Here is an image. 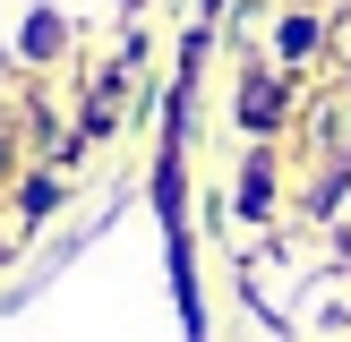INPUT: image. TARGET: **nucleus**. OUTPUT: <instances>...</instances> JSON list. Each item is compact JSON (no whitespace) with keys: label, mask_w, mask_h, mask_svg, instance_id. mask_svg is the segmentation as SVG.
I'll return each mask as SVG.
<instances>
[{"label":"nucleus","mask_w":351,"mask_h":342,"mask_svg":"<svg viewBox=\"0 0 351 342\" xmlns=\"http://www.w3.org/2000/svg\"><path fill=\"white\" fill-rule=\"evenodd\" d=\"M240 111H249V120H274V111H283V86H249V94H240Z\"/></svg>","instance_id":"nucleus-1"}]
</instances>
